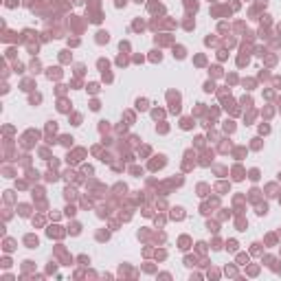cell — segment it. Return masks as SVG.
<instances>
[{"label":"cell","instance_id":"1","mask_svg":"<svg viewBox=\"0 0 281 281\" xmlns=\"http://www.w3.org/2000/svg\"><path fill=\"white\" fill-rule=\"evenodd\" d=\"M24 244H26V248H35V246H38V237H35V235H26V237H24Z\"/></svg>","mask_w":281,"mask_h":281},{"label":"cell","instance_id":"2","mask_svg":"<svg viewBox=\"0 0 281 281\" xmlns=\"http://www.w3.org/2000/svg\"><path fill=\"white\" fill-rule=\"evenodd\" d=\"M171 218H174V220H182V218H185L182 209H174V211H171Z\"/></svg>","mask_w":281,"mask_h":281},{"label":"cell","instance_id":"3","mask_svg":"<svg viewBox=\"0 0 281 281\" xmlns=\"http://www.w3.org/2000/svg\"><path fill=\"white\" fill-rule=\"evenodd\" d=\"M226 248H228L231 253H235V250H237V242H235V239H231V242H226Z\"/></svg>","mask_w":281,"mask_h":281},{"label":"cell","instance_id":"4","mask_svg":"<svg viewBox=\"0 0 281 281\" xmlns=\"http://www.w3.org/2000/svg\"><path fill=\"white\" fill-rule=\"evenodd\" d=\"M136 108H139V110H147V101L145 99H139V101H136Z\"/></svg>","mask_w":281,"mask_h":281},{"label":"cell","instance_id":"5","mask_svg":"<svg viewBox=\"0 0 281 281\" xmlns=\"http://www.w3.org/2000/svg\"><path fill=\"white\" fill-rule=\"evenodd\" d=\"M237 261H239V266L248 264V255H239V257H237Z\"/></svg>","mask_w":281,"mask_h":281},{"label":"cell","instance_id":"6","mask_svg":"<svg viewBox=\"0 0 281 281\" xmlns=\"http://www.w3.org/2000/svg\"><path fill=\"white\" fill-rule=\"evenodd\" d=\"M18 4V0H7V7H16Z\"/></svg>","mask_w":281,"mask_h":281}]
</instances>
